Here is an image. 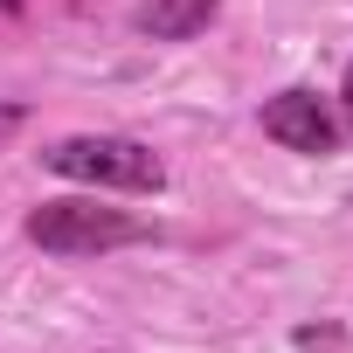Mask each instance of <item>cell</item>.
Segmentation results:
<instances>
[{
    "mask_svg": "<svg viewBox=\"0 0 353 353\" xmlns=\"http://www.w3.org/2000/svg\"><path fill=\"white\" fill-rule=\"evenodd\" d=\"M49 173H63V181H83V188H125V194H159L166 166L132 145V139H56L49 152Z\"/></svg>",
    "mask_w": 353,
    "mask_h": 353,
    "instance_id": "obj_2",
    "label": "cell"
},
{
    "mask_svg": "<svg viewBox=\"0 0 353 353\" xmlns=\"http://www.w3.org/2000/svg\"><path fill=\"white\" fill-rule=\"evenodd\" d=\"M21 8H28V0H0V14H8V21H14V14H21Z\"/></svg>",
    "mask_w": 353,
    "mask_h": 353,
    "instance_id": "obj_7",
    "label": "cell"
},
{
    "mask_svg": "<svg viewBox=\"0 0 353 353\" xmlns=\"http://www.w3.org/2000/svg\"><path fill=\"white\" fill-rule=\"evenodd\" d=\"M339 111H346V125H353V63H346V83H339Z\"/></svg>",
    "mask_w": 353,
    "mask_h": 353,
    "instance_id": "obj_6",
    "label": "cell"
},
{
    "mask_svg": "<svg viewBox=\"0 0 353 353\" xmlns=\"http://www.w3.org/2000/svg\"><path fill=\"white\" fill-rule=\"evenodd\" d=\"M215 8H222V0H145V8H139V35L188 42V35H201L215 21Z\"/></svg>",
    "mask_w": 353,
    "mask_h": 353,
    "instance_id": "obj_4",
    "label": "cell"
},
{
    "mask_svg": "<svg viewBox=\"0 0 353 353\" xmlns=\"http://www.w3.org/2000/svg\"><path fill=\"white\" fill-rule=\"evenodd\" d=\"M263 132H270L277 145H291V152H312V159L339 152V118H332L312 90H277V97L263 104Z\"/></svg>",
    "mask_w": 353,
    "mask_h": 353,
    "instance_id": "obj_3",
    "label": "cell"
},
{
    "mask_svg": "<svg viewBox=\"0 0 353 353\" xmlns=\"http://www.w3.org/2000/svg\"><path fill=\"white\" fill-rule=\"evenodd\" d=\"M152 229L125 208H97V201H42L28 215V243L49 256H104L125 243H145Z\"/></svg>",
    "mask_w": 353,
    "mask_h": 353,
    "instance_id": "obj_1",
    "label": "cell"
},
{
    "mask_svg": "<svg viewBox=\"0 0 353 353\" xmlns=\"http://www.w3.org/2000/svg\"><path fill=\"white\" fill-rule=\"evenodd\" d=\"M21 118H28V111H21V104H0V139H8V132H14V125H21Z\"/></svg>",
    "mask_w": 353,
    "mask_h": 353,
    "instance_id": "obj_5",
    "label": "cell"
}]
</instances>
